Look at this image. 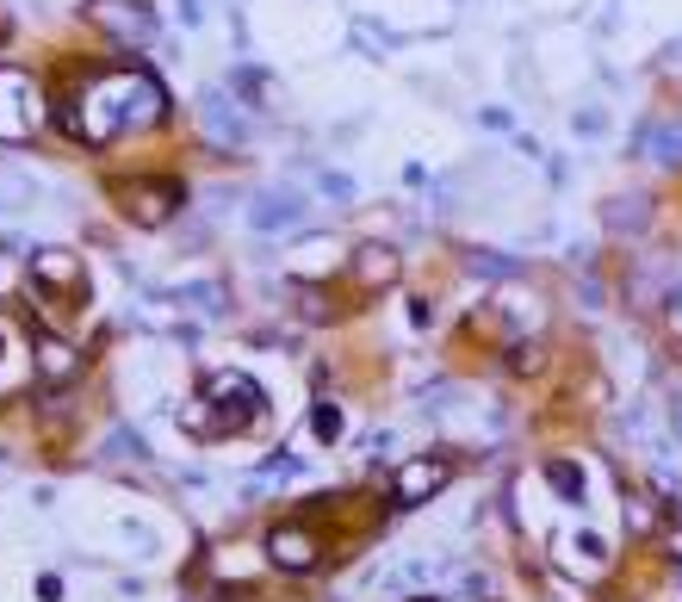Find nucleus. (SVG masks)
<instances>
[{
    "label": "nucleus",
    "mask_w": 682,
    "mask_h": 602,
    "mask_svg": "<svg viewBox=\"0 0 682 602\" xmlns=\"http://www.w3.org/2000/svg\"><path fill=\"white\" fill-rule=\"evenodd\" d=\"M168 112V87H161L149 69H106L94 75L81 94H69V106L56 112V125L69 137H81L87 149H106L112 137H130V131H149Z\"/></svg>",
    "instance_id": "1"
},
{
    "label": "nucleus",
    "mask_w": 682,
    "mask_h": 602,
    "mask_svg": "<svg viewBox=\"0 0 682 602\" xmlns=\"http://www.w3.org/2000/svg\"><path fill=\"white\" fill-rule=\"evenodd\" d=\"M267 416V392L237 373V366H223V373H206L199 380V397H187V411H180V428L192 435H242Z\"/></svg>",
    "instance_id": "2"
},
{
    "label": "nucleus",
    "mask_w": 682,
    "mask_h": 602,
    "mask_svg": "<svg viewBox=\"0 0 682 602\" xmlns=\"http://www.w3.org/2000/svg\"><path fill=\"white\" fill-rule=\"evenodd\" d=\"M180 206H187V187L168 175H144V180H125V187H118V211H125V224H137V230L175 224Z\"/></svg>",
    "instance_id": "3"
},
{
    "label": "nucleus",
    "mask_w": 682,
    "mask_h": 602,
    "mask_svg": "<svg viewBox=\"0 0 682 602\" xmlns=\"http://www.w3.org/2000/svg\"><path fill=\"white\" fill-rule=\"evenodd\" d=\"M44 125V94L25 69L0 63V143H25Z\"/></svg>",
    "instance_id": "4"
},
{
    "label": "nucleus",
    "mask_w": 682,
    "mask_h": 602,
    "mask_svg": "<svg viewBox=\"0 0 682 602\" xmlns=\"http://www.w3.org/2000/svg\"><path fill=\"white\" fill-rule=\"evenodd\" d=\"M25 273H32L38 299H63V304H81V299H87V268H81L75 249H38Z\"/></svg>",
    "instance_id": "5"
},
{
    "label": "nucleus",
    "mask_w": 682,
    "mask_h": 602,
    "mask_svg": "<svg viewBox=\"0 0 682 602\" xmlns=\"http://www.w3.org/2000/svg\"><path fill=\"white\" fill-rule=\"evenodd\" d=\"M447 485H453V460H447V454H416V460L397 466L391 504L397 509H416V504H429V497H441Z\"/></svg>",
    "instance_id": "6"
},
{
    "label": "nucleus",
    "mask_w": 682,
    "mask_h": 602,
    "mask_svg": "<svg viewBox=\"0 0 682 602\" xmlns=\"http://www.w3.org/2000/svg\"><path fill=\"white\" fill-rule=\"evenodd\" d=\"M87 19H94L106 38H118V44H130V50H144V44H156V13H149L144 0H94L87 7Z\"/></svg>",
    "instance_id": "7"
},
{
    "label": "nucleus",
    "mask_w": 682,
    "mask_h": 602,
    "mask_svg": "<svg viewBox=\"0 0 682 602\" xmlns=\"http://www.w3.org/2000/svg\"><path fill=\"white\" fill-rule=\"evenodd\" d=\"M304 211H311V199H298L292 187H280V193H261L249 206V224L261 230V237H273V230H292V224H304Z\"/></svg>",
    "instance_id": "8"
},
{
    "label": "nucleus",
    "mask_w": 682,
    "mask_h": 602,
    "mask_svg": "<svg viewBox=\"0 0 682 602\" xmlns=\"http://www.w3.org/2000/svg\"><path fill=\"white\" fill-rule=\"evenodd\" d=\"M267 559L280 571H311V565H317V534H311L304 522L273 528V534H267Z\"/></svg>",
    "instance_id": "9"
},
{
    "label": "nucleus",
    "mask_w": 682,
    "mask_h": 602,
    "mask_svg": "<svg viewBox=\"0 0 682 602\" xmlns=\"http://www.w3.org/2000/svg\"><path fill=\"white\" fill-rule=\"evenodd\" d=\"M397 273H403V261H397L391 242H360V249H354V280L360 286L385 292V286H397Z\"/></svg>",
    "instance_id": "10"
},
{
    "label": "nucleus",
    "mask_w": 682,
    "mask_h": 602,
    "mask_svg": "<svg viewBox=\"0 0 682 602\" xmlns=\"http://www.w3.org/2000/svg\"><path fill=\"white\" fill-rule=\"evenodd\" d=\"M32 361H38V380L44 385H63V380H75V366H81V349H69L63 335H38V349H32Z\"/></svg>",
    "instance_id": "11"
},
{
    "label": "nucleus",
    "mask_w": 682,
    "mask_h": 602,
    "mask_svg": "<svg viewBox=\"0 0 682 602\" xmlns=\"http://www.w3.org/2000/svg\"><path fill=\"white\" fill-rule=\"evenodd\" d=\"M602 224H608V230H620V237H633V230H646V224H651V199H646V193H615V199L602 206Z\"/></svg>",
    "instance_id": "12"
},
{
    "label": "nucleus",
    "mask_w": 682,
    "mask_h": 602,
    "mask_svg": "<svg viewBox=\"0 0 682 602\" xmlns=\"http://www.w3.org/2000/svg\"><path fill=\"white\" fill-rule=\"evenodd\" d=\"M206 137L211 143H242L249 137V118H242L223 94H206Z\"/></svg>",
    "instance_id": "13"
},
{
    "label": "nucleus",
    "mask_w": 682,
    "mask_h": 602,
    "mask_svg": "<svg viewBox=\"0 0 682 602\" xmlns=\"http://www.w3.org/2000/svg\"><path fill=\"white\" fill-rule=\"evenodd\" d=\"M639 156L676 168V162H682V125H646V131H639Z\"/></svg>",
    "instance_id": "14"
},
{
    "label": "nucleus",
    "mask_w": 682,
    "mask_h": 602,
    "mask_svg": "<svg viewBox=\"0 0 682 602\" xmlns=\"http://www.w3.org/2000/svg\"><path fill=\"white\" fill-rule=\"evenodd\" d=\"M546 485H553L565 504H589L584 497V466L577 460H546Z\"/></svg>",
    "instance_id": "15"
},
{
    "label": "nucleus",
    "mask_w": 682,
    "mask_h": 602,
    "mask_svg": "<svg viewBox=\"0 0 682 602\" xmlns=\"http://www.w3.org/2000/svg\"><path fill=\"white\" fill-rule=\"evenodd\" d=\"M32 193H38L32 175H19V168H0V211H25V206H32Z\"/></svg>",
    "instance_id": "16"
},
{
    "label": "nucleus",
    "mask_w": 682,
    "mask_h": 602,
    "mask_svg": "<svg viewBox=\"0 0 682 602\" xmlns=\"http://www.w3.org/2000/svg\"><path fill=\"white\" fill-rule=\"evenodd\" d=\"M465 268L472 273H522V261H515V255H491V249H465Z\"/></svg>",
    "instance_id": "17"
},
{
    "label": "nucleus",
    "mask_w": 682,
    "mask_h": 602,
    "mask_svg": "<svg viewBox=\"0 0 682 602\" xmlns=\"http://www.w3.org/2000/svg\"><path fill=\"white\" fill-rule=\"evenodd\" d=\"M317 187L329 193V206H354V180L335 175V168H317Z\"/></svg>",
    "instance_id": "18"
},
{
    "label": "nucleus",
    "mask_w": 682,
    "mask_h": 602,
    "mask_svg": "<svg viewBox=\"0 0 682 602\" xmlns=\"http://www.w3.org/2000/svg\"><path fill=\"white\" fill-rule=\"evenodd\" d=\"M311 435H317V442H335V435H342V411H335V404H317V411H311Z\"/></svg>",
    "instance_id": "19"
},
{
    "label": "nucleus",
    "mask_w": 682,
    "mask_h": 602,
    "mask_svg": "<svg viewBox=\"0 0 682 602\" xmlns=\"http://www.w3.org/2000/svg\"><path fill=\"white\" fill-rule=\"evenodd\" d=\"M112 454H125V460H149V447L137 428H112Z\"/></svg>",
    "instance_id": "20"
},
{
    "label": "nucleus",
    "mask_w": 682,
    "mask_h": 602,
    "mask_svg": "<svg viewBox=\"0 0 682 602\" xmlns=\"http://www.w3.org/2000/svg\"><path fill=\"white\" fill-rule=\"evenodd\" d=\"M508 366H515V373H534V366H539V342H515Z\"/></svg>",
    "instance_id": "21"
},
{
    "label": "nucleus",
    "mask_w": 682,
    "mask_h": 602,
    "mask_svg": "<svg viewBox=\"0 0 682 602\" xmlns=\"http://www.w3.org/2000/svg\"><path fill=\"white\" fill-rule=\"evenodd\" d=\"M38 602H63V584H56V578H38Z\"/></svg>",
    "instance_id": "22"
},
{
    "label": "nucleus",
    "mask_w": 682,
    "mask_h": 602,
    "mask_svg": "<svg viewBox=\"0 0 682 602\" xmlns=\"http://www.w3.org/2000/svg\"><path fill=\"white\" fill-rule=\"evenodd\" d=\"M664 547H670V559H682V522H676V528H670V534H664Z\"/></svg>",
    "instance_id": "23"
},
{
    "label": "nucleus",
    "mask_w": 682,
    "mask_h": 602,
    "mask_svg": "<svg viewBox=\"0 0 682 602\" xmlns=\"http://www.w3.org/2000/svg\"><path fill=\"white\" fill-rule=\"evenodd\" d=\"M434 602H478V596H434Z\"/></svg>",
    "instance_id": "24"
}]
</instances>
